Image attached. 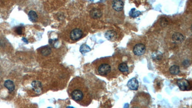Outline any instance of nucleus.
Here are the masks:
<instances>
[{
    "label": "nucleus",
    "mask_w": 192,
    "mask_h": 108,
    "mask_svg": "<svg viewBox=\"0 0 192 108\" xmlns=\"http://www.w3.org/2000/svg\"><path fill=\"white\" fill-rule=\"evenodd\" d=\"M68 93L74 101L82 106H87L92 101L88 88L81 77H76L71 80L68 88Z\"/></svg>",
    "instance_id": "1"
},
{
    "label": "nucleus",
    "mask_w": 192,
    "mask_h": 108,
    "mask_svg": "<svg viewBox=\"0 0 192 108\" xmlns=\"http://www.w3.org/2000/svg\"><path fill=\"white\" fill-rule=\"evenodd\" d=\"M97 73L106 77H111L115 75L117 69L114 60L110 58H104L98 60L95 62Z\"/></svg>",
    "instance_id": "2"
},
{
    "label": "nucleus",
    "mask_w": 192,
    "mask_h": 108,
    "mask_svg": "<svg viewBox=\"0 0 192 108\" xmlns=\"http://www.w3.org/2000/svg\"><path fill=\"white\" fill-rule=\"evenodd\" d=\"M150 96L145 92H140L134 97L131 102V108H150Z\"/></svg>",
    "instance_id": "3"
},
{
    "label": "nucleus",
    "mask_w": 192,
    "mask_h": 108,
    "mask_svg": "<svg viewBox=\"0 0 192 108\" xmlns=\"http://www.w3.org/2000/svg\"><path fill=\"white\" fill-rule=\"evenodd\" d=\"M83 32L79 28H75L71 31L69 35L70 38L73 41H76L82 38Z\"/></svg>",
    "instance_id": "4"
},
{
    "label": "nucleus",
    "mask_w": 192,
    "mask_h": 108,
    "mask_svg": "<svg viewBox=\"0 0 192 108\" xmlns=\"http://www.w3.org/2000/svg\"><path fill=\"white\" fill-rule=\"evenodd\" d=\"M177 84L181 90H189L191 88V84L189 81L185 79H178L177 81Z\"/></svg>",
    "instance_id": "5"
},
{
    "label": "nucleus",
    "mask_w": 192,
    "mask_h": 108,
    "mask_svg": "<svg viewBox=\"0 0 192 108\" xmlns=\"http://www.w3.org/2000/svg\"><path fill=\"white\" fill-rule=\"evenodd\" d=\"M146 52V46L143 43L137 44L134 47L133 53L137 56H141L143 55Z\"/></svg>",
    "instance_id": "6"
},
{
    "label": "nucleus",
    "mask_w": 192,
    "mask_h": 108,
    "mask_svg": "<svg viewBox=\"0 0 192 108\" xmlns=\"http://www.w3.org/2000/svg\"><path fill=\"white\" fill-rule=\"evenodd\" d=\"M124 7V3L122 1L117 0L114 1L112 2V7L117 12L122 11Z\"/></svg>",
    "instance_id": "7"
},
{
    "label": "nucleus",
    "mask_w": 192,
    "mask_h": 108,
    "mask_svg": "<svg viewBox=\"0 0 192 108\" xmlns=\"http://www.w3.org/2000/svg\"><path fill=\"white\" fill-rule=\"evenodd\" d=\"M127 85L129 89L133 90H137L139 87L138 81L135 78L130 79L127 83Z\"/></svg>",
    "instance_id": "8"
},
{
    "label": "nucleus",
    "mask_w": 192,
    "mask_h": 108,
    "mask_svg": "<svg viewBox=\"0 0 192 108\" xmlns=\"http://www.w3.org/2000/svg\"><path fill=\"white\" fill-rule=\"evenodd\" d=\"M172 41L176 43H180L182 42L184 39V37L183 35L180 33H175L172 37Z\"/></svg>",
    "instance_id": "9"
},
{
    "label": "nucleus",
    "mask_w": 192,
    "mask_h": 108,
    "mask_svg": "<svg viewBox=\"0 0 192 108\" xmlns=\"http://www.w3.org/2000/svg\"><path fill=\"white\" fill-rule=\"evenodd\" d=\"M4 86L9 90L10 93L13 92L15 90V86L14 83L10 80H6L4 83Z\"/></svg>",
    "instance_id": "10"
},
{
    "label": "nucleus",
    "mask_w": 192,
    "mask_h": 108,
    "mask_svg": "<svg viewBox=\"0 0 192 108\" xmlns=\"http://www.w3.org/2000/svg\"><path fill=\"white\" fill-rule=\"evenodd\" d=\"M118 69L122 73H125L128 72L129 67L127 63L125 62H122L118 65Z\"/></svg>",
    "instance_id": "11"
},
{
    "label": "nucleus",
    "mask_w": 192,
    "mask_h": 108,
    "mask_svg": "<svg viewBox=\"0 0 192 108\" xmlns=\"http://www.w3.org/2000/svg\"><path fill=\"white\" fill-rule=\"evenodd\" d=\"M29 19L32 22H37V21H38V15L36 13V12H35V11H33V10H31L29 11Z\"/></svg>",
    "instance_id": "12"
},
{
    "label": "nucleus",
    "mask_w": 192,
    "mask_h": 108,
    "mask_svg": "<svg viewBox=\"0 0 192 108\" xmlns=\"http://www.w3.org/2000/svg\"><path fill=\"white\" fill-rule=\"evenodd\" d=\"M116 33L115 31H114V30H109L106 32L105 37V38L108 39V40L111 41L116 36Z\"/></svg>",
    "instance_id": "13"
},
{
    "label": "nucleus",
    "mask_w": 192,
    "mask_h": 108,
    "mask_svg": "<svg viewBox=\"0 0 192 108\" xmlns=\"http://www.w3.org/2000/svg\"><path fill=\"white\" fill-rule=\"evenodd\" d=\"M90 15L93 18H100L102 15V13L98 9H93L90 12Z\"/></svg>",
    "instance_id": "14"
},
{
    "label": "nucleus",
    "mask_w": 192,
    "mask_h": 108,
    "mask_svg": "<svg viewBox=\"0 0 192 108\" xmlns=\"http://www.w3.org/2000/svg\"><path fill=\"white\" fill-rule=\"evenodd\" d=\"M170 72L173 75H178L180 72V67L177 65H172L170 68Z\"/></svg>",
    "instance_id": "15"
},
{
    "label": "nucleus",
    "mask_w": 192,
    "mask_h": 108,
    "mask_svg": "<svg viewBox=\"0 0 192 108\" xmlns=\"http://www.w3.org/2000/svg\"><path fill=\"white\" fill-rule=\"evenodd\" d=\"M33 88L34 90L38 93H39L41 89V84L39 81H34L32 84Z\"/></svg>",
    "instance_id": "16"
},
{
    "label": "nucleus",
    "mask_w": 192,
    "mask_h": 108,
    "mask_svg": "<svg viewBox=\"0 0 192 108\" xmlns=\"http://www.w3.org/2000/svg\"><path fill=\"white\" fill-rule=\"evenodd\" d=\"M52 52V49L49 47H44L41 50V54L42 55L47 56L50 55Z\"/></svg>",
    "instance_id": "17"
},
{
    "label": "nucleus",
    "mask_w": 192,
    "mask_h": 108,
    "mask_svg": "<svg viewBox=\"0 0 192 108\" xmlns=\"http://www.w3.org/2000/svg\"><path fill=\"white\" fill-rule=\"evenodd\" d=\"M91 50L90 47L87 44H83L80 48V52L82 54H84L86 53L89 52Z\"/></svg>",
    "instance_id": "18"
},
{
    "label": "nucleus",
    "mask_w": 192,
    "mask_h": 108,
    "mask_svg": "<svg viewBox=\"0 0 192 108\" xmlns=\"http://www.w3.org/2000/svg\"><path fill=\"white\" fill-rule=\"evenodd\" d=\"M141 14H142L141 12L138 11H136L135 8L131 9L130 12L129 13L130 16L133 18H137Z\"/></svg>",
    "instance_id": "19"
},
{
    "label": "nucleus",
    "mask_w": 192,
    "mask_h": 108,
    "mask_svg": "<svg viewBox=\"0 0 192 108\" xmlns=\"http://www.w3.org/2000/svg\"><path fill=\"white\" fill-rule=\"evenodd\" d=\"M15 31L18 35H21L23 32V27L21 26L18 27L15 30Z\"/></svg>",
    "instance_id": "20"
},
{
    "label": "nucleus",
    "mask_w": 192,
    "mask_h": 108,
    "mask_svg": "<svg viewBox=\"0 0 192 108\" xmlns=\"http://www.w3.org/2000/svg\"><path fill=\"white\" fill-rule=\"evenodd\" d=\"M23 41H25V42H28V41H26V39H25V38H23Z\"/></svg>",
    "instance_id": "21"
},
{
    "label": "nucleus",
    "mask_w": 192,
    "mask_h": 108,
    "mask_svg": "<svg viewBox=\"0 0 192 108\" xmlns=\"http://www.w3.org/2000/svg\"><path fill=\"white\" fill-rule=\"evenodd\" d=\"M66 108H75L73 107H71V106H68Z\"/></svg>",
    "instance_id": "22"
},
{
    "label": "nucleus",
    "mask_w": 192,
    "mask_h": 108,
    "mask_svg": "<svg viewBox=\"0 0 192 108\" xmlns=\"http://www.w3.org/2000/svg\"><path fill=\"white\" fill-rule=\"evenodd\" d=\"M50 108V107H49V108Z\"/></svg>",
    "instance_id": "23"
},
{
    "label": "nucleus",
    "mask_w": 192,
    "mask_h": 108,
    "mask_svg": "<svg viewBox=\"0 0 192 108\" xmlns=\"http://www.w3.org/2000/svg\"></svg>",
    "instance_id": "24"
},
{
    "label": "nucleus",
    "mask_w": 192,
    "mask_h": 108,
    "mask_svg": "<svg viewBox=\"0 0 192 108\" xmlns=\"http://www.w3.org/2000/svg\"></svg>",
    "instance_id": "25"
}]
</instances>
